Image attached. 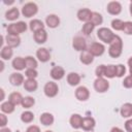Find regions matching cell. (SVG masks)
<instances>
[{"label": "cell", "instance_id": "obj_23", "mask_svg": "<svg viewBox=\"0 0 132 132\" xmlns=\"http://www.w3.org/2000/svg\"><path fill=\"white\" fill-rule=\"evenodd\" d=\"M39 121H40V123L43 126H51V125L54 124L55 119H54V116L52 113H50V112H43V113L40 114Z\"/></svg>", "mask_w": 132, "mask_h": 132}, {"label": "cell", "instance_id": "obj_17", "mask_svg": "<svg viewBox=\"0 0 132 132\" xmlns=\"http://www.w3.org/2000/svg\"><path fill=\"white\" fill-rule=\"evenodd\" d=\"M29 28H30V30H31L33 33H35V32H37V31L43 30V29H44V24H43L42 21H40V20H38V19H33V20H31L30 23H29Z\"/></svg>", "mask_w": 132, "mask_h": 132}, {"label": "cell", "instance_id": "obj_11", "mask_svg": "<svg viewBox=\"0 0 132 132\" xmlns=\"http://www.w3.org/2000/svg\"><path fill=\"white\" fill-rule=\"evenodd\" d=\"M92 14H93V11H91L89 8H80L76 13L77 19L81 22H85V23L91 21Z\"/></svg>", "mask_w": 132, "mask_h": 132}, {"label": "cell", "instance_id": "obj_36", "mask_svg": "<svg viewBox=\"0 0 132 132\" xmlns=\"http://www.w3.org/2000/svg\"><path fill=\"white\" fill-rule=\"evenodd\" d=\"M91 22L94 24V26H99L103 23V16L101 13L99 12H93L92 14V18H91Z\"/></svg>", "mask_w": 132, "mask_h": 132}, {"label": "cell", "instance_id": "obj_13", "mask_svg": "<svg viewBox=\"0 0 132 132\" xmlns=\"http://www.w3.org/2000/svg\"><path fill=\"white\" fill-rule=\"evenodd\" d=\"M50 74H51V76H52L53 79L60 80V79H62L65 76V70L61 66H55V67H53L51 69Z\"/></svg>", "mask_w": 132, "mask_h": 132}, {"label": "cell", "instance_id": "obj_38", "mask_svg": "<svg viewBox=\"0 0 132 132\" xmlns=\"http://www.w3.org/2000/svg\"><path fill=\"white\" fill-rule=\"evenodd\" d=\"M126 73V67L123 64H118L116 65V76L117 77H122Z\"/></svg>", "mask_w": 132, "mask_h": 132}, {"label": "cell", "instance_id": "obj_21", "mask_svg": "<svg viewBox=\"0 0 132 132\" xmlns=\"http://www.w3.org/2000/svg\"><path fill=\"white\" fill-rule=\"evenodd\" d=\"M69 123L71 125L72 128L74 129H79L81 128V123H82V117L78 113H73L70 119H69Z\"/></svg>", "mask_w": 132, "mask_h": 132}, {"label": "cell", "instance_id": "obj_3", "mask_svg": "<svg viewBox=\"0 0 132 132\" xmlns=\"http://www.w3.org/2000/svg\"><path fill=\"white\" fill-rule=\"evenodd\" d=\"M27 30V24L23 21L12 23L8 25L7 27V34H12V35H20L21 33H24Z\"/></svg>", "mask_w": 132, "mask_h": 132}, {"label": "cell", "instance_id": "obj_41", "mask_svg": "<svg viewBox=\"0 0 132 132\" xmlns=\"http://www.w3.org/2000/svg\"><path fill=\"white\" fill-rule=\"evenodd\" d=\"M104 71H105V65L101 64L97 66V68L95 69V74L97 77H104Z\"/></svg>", "mask_w": 132, "mask_h": 132}, {"label": "cell", "instance_id": "obj_42", "mask_svg": "<svg viewBox=\"0 0 132 132\" xmlns=\"http://www.w3.org/2000/svg\"><path fill=\"white\" fill-rule=\"evenodd\" d=\"M123 86L126 88V89H131L132 88V75L129 74L127 75L124 80H123Z\"/></svg>", "mask_w": 132, "mask_h": 132}, {"label": "cell", "instance_id": "obj_20", "mask_svg": "<svg viewBox=\"0 0 132 132\" xmlns=\"http://www.w3.org/2000/svg\"><path fill=\"white\" fill-rule=\"evenodd\" d=\"M11 66H12V68L15 69V70H19V71L24 70L25 68H27V67H26L25 58H22V57H15V58L12 60V62H11Z\"/></svg>", "mask_w": 132, "mask_h": 132}, {"label": "cell", "instance_id": "obj_8", "mask_svg": "<svg viewBox=\"0 0 132 132\" xmlns=\"http://www.w3.org/2000/svg\"><path fill=\"white\" fill-rule=\"evenodd\" d=\"M72 46L77 52H84L87 50V41L82 36H75L72 40Z\"/></svg>", "mask_w": 132, "mask_h": 132}, {"label": "cell", "instance_id": "obj_34", "mask_svg": "<svg viewBox=\"0 0 132 132\" xmlns=\"http://www.w3.org/2000/svg\"><path fill=\"white\" fill-rule=\"evenodd\" d=\"M25 62H26V67L27 68H32V69H36L38 66L37 60L35 58H33L32 56H27L25 58Z\"/></svg>", "mask_w": 132, "mask_h": 132}, {"label": "cell", "instance_id": "obj_43", "mask_svg": "<svg viewBox=\"0 0 132 132\" xmlns=\"http://www.w3.org/2000/svg\"><path fill=\"white\" fill-rule=\"evenodd\" d=\"M7 124V118L4 113H1L0 114V127L1 128H4Z\"/></svg>", "mask_w": 132, "mask_h": 132}, {"label": "cell", "instance_id": "obj_14", "mask_svg": "<svg viewBox=\"0 0 132 132\" xmlns=\"http://www.w3.org/2000/svg\"><path fill=\"white\" fill-rule=\"evenodd\" d=\"M24 75L20 72H13L9 75V82L12 85V86H15V87H19L21 85H24Z\"/></svg>", "mask_w": 132, "mask_h": 132}, {"label": "cell", "instance_id": "obj_22", "mask_svg": "<svg viewBox=\"0 0 132 132\" xmlns=\"http://www.w3.org/2000/svg\"><path fill=\"white\" fill-rule=\"evenodd\" d=\"M79 60H80V62H81L82 64H85V65H90V64L93 63V61H94V56H93L88 50H86V51H84V52L80 53V55H79Z\"/></svg>", "mask_w": 132, "mask_h": 132}, {"label": "cell", "instance_id": "obj_32", "mask_svg": "<svg viewBox=\"0 0 132 132\" xmlns=\"http://www.w3.org/2000/svg\"><path fill=\"white\" fill-rule=\"evenodd\" d=\"M34 120V113L30 110H26L24 112H22L21 114V121L23 123H26V124H29L31 123L32 121Z\"/></svg>", "mask_w": 132, "mask_h": 132}, {"label": "cell", "instance_id": "obj_26", "mask_svg": "<svg viewBox=\"0 0 132 132\" xmlns=\"http://www.w3.org/2000/svg\"><path fill=\"white\" fill-rule=\"evenodd\" d=\"M120 112H121V116L123 118H130L132 117V103H124L120 109Z\"/></svg>", "mask_w": 132, "mask_h": 132}, {"label": "cell", "instance_id": "obj_39", "mask_svg": "<svg viewBox=\"0 0 132 132\" xmlns=\"http://www.w3.org/2000/svg\"><path fill=\"white\" fill-rule=\"evenodd\" d=\"M25 75L27 78H30V79H35L38 75V72L36 69H32V68H27L26 71H25Z\"/></svg>", "mask_w": 132, "mask_h": 132}, {"label": "cell", "instance_id": "obj_37", "mask_svg": "<svg viewBox=\"0 0 132 132\" xmlns=\"http://www.w3.org/2000/svg\"><path fill=\"white\" fill-rule=\"evenodd\" d=\"M124 27V22L120 19H114L111 21V28L116 31H123Z\"/></svg>", "mask_w": 132, "mask_h": 132}, {"label": "cell", "instance_id": "obj_25", "mask_svg": "<svg viewBox=\"0 0 132 132\" xmlns=\"http://www.w3.org/2000/svg\"><path fill=\"white\" fill-rule=\"evenodd\" d=\"M38 88V84L36 81V79H30L27 78L24 81V89L28 92H35Z\"/></svg>", "mask_w": 132, "mask_h": 132}, {"label": "cell", "instance_id": "obj_35", "mask_svg": "<svg viewBox=\"0 0 132 132\" xmlns=\"http://www.w3.org/2000/svg\"><path fill=\"white\" fill-rule=\"evenodd\" d=\"M35 104V99L31 96H26L23 98V101H22V106L24 108H31L33 105Z\"/></svg>", "mask_w": 132, "mask_h": 132}, {"label": "cell", "instance_id": "obj_18", "mask_svg": "<svg viewBox=\"0 0 132 132\" xmlns=\"http://www.w3.org/2000/svg\"><path fill=\"white\" fill-rule=\"evenodd\" d=\"M33 38H34V41L36 43L42 44L47 40V32L44 29L40 30V31H37V32H35L33 34Z\"/></svg>", "mask_w": 132, "mask_h": 132}, {"label": "cell", "instance_id": "obj_10", "mask_svg": "<svg viewBox=\"0 0 132 132\" xmlns=\"http://www.w3.org/2000/svg\"><path fill=\"white\" fill-rule=\"evenodd\" d=\"M106 10L109 14L118 15L122 11V4L119 1H110L106 6Z\"/></svg>", "mask_w": 132, "mask_h": 132}, {"label": "cell", "instance_id": "obj_50", "mask_svg": "<svg viewBox=\"0 0 132 132\" xmlns=\"http://www.w3.org/2000/svg\"><path fill=\"white\" fill-rule=\"evenodd\" d=\"M129 9H130V13H131V15H132V1L130 2V5H129Z\"/></svg>", "mask_w": 132, "mask_h": 132}, {"label": "cell", "instance_id": "obj_29", "mask_svg": "<svg viewBox=\"0 0 132 132\" xmlns=\"http://www.w3.org/2000/svg\"><path fill=\"white\" fill-rule=\"evenodd\" d=\"M12 55H13V51L10 46H8V45L2 46L1 53H0V56H1L2 60H9L12 57Z\"/></svg>", "mask_w": 132, "mask_h": 132}, {"label": "cell", "instance_id": "obj_48", "mask_svg": "<svg viewBox=\"0 0 132 132\" xmlns=\"http://www.w3.org/2000/svg\"><path fill=\"white\" fill-rule=\"evenodd\" d=\"M0 132H11V130H10L9 128L4 127V128H1V129H0Z\"/></svg>", "mask_w": 132, "mask_h": 132}, {"label": "cell", "instance_id": "obj_49", "mask_svg": "<svg viewBox=\"0 0 132 132\" xmlns=\"http://www.w3.org/2000/svg\"><path fill=\"white\" fill-rule=\"evenodd\" d=\"M0 92H1V94H2V97H1V99H0V100H3V99H4V91H3V89H1V90H0Z\"/></svg>", "mask_w": 132, "mask_h": 132}, {"label": "cell", "instance_id": "obj_45", "mask_svg": "<svg viewBox=\"0 0 132 132\" xmlns=\"http://www.w3.org/2000/svg\"><path fill=\"white\" fill-rule=\"evenodd\" d=\"M26 132H40V129L36 125H31V126H29L27 128V131Z\"/></svg>", "mask_w": 132, "mask_h": 132}, {"label": "cell", "instance_id": "obj_47", "mask_svg": "<svg viewBox=\"0 0 132 132\" xmlns=\"http://www.w3.org/2000/svg\"><path fill=\"white\" fill-rule=\"evenodd\" d=\"M110 132H124V130H122L119 127H112L111 130H110Z\"/></svg>", "mask_w": 132, "mask_h": 132}, {"label": "cell", "instance_id": "obj_9", "mask_svg": "<svg viewBox=\"0 0 132 132\" xmlns=\"http://www.w3.org/2000/svg\"><path fill=\"white\" fill-rule=\"evenodd\" d=\"M75 97L79 101H87L90 97V91L85 86H79L75 90Z\"/></svg>", "mask_w": 132, "mask_h": 132}, {"label": "cell", "instance_id": "obj_44", "mask_svg": "<svg viewBox=\"0 0 132 132\" xmlns=\"http://www.w3.org/2000/svg\"><path fill=\"white\" fill-rule=\"evenodd\" d=\"M125 129L127 132H132V119H129L125 122Z\"/></svg>", "mask_w": 132, "mask_h": 132}, {"label": "cell", "instance_id": "obj_5", "mask_svg": "<svg viewBox=\"0 0 132 132\" xmlns=\"http://www.w3.org/2000/svg\"><path fill=\"white\" fill-rule=\"evenodd\" d=\"M43 92H44V95H45L46 97L53 98V97H55V96L58 95L59 87H58V85H57L55 81H47V82L44 85Z\"/></svg>", "mask_w": 132, "mask_h": 132}, {"label": "cell", "instance_id": "obj_7", "mask_svg": "<svg viewBox=\"0 0 132 132\" xmlns=\"http://www.w3.org/2000/svg\"><path fill=\"white\" fill-rule=\"evenodd\" d=\"M88 51L94 56V57H99L102 56L105 52V46L101 42H92L88 48Z\"/></svg>", "mask_w": 132, "mask_h": 132}, {"label": "cell", "instance_id": "obj_2", "mask_svg": "<svg viewBox=\"0 0 132 132\" xmlns=\"http://www.w3.org/2000/svg\"><path fill=\"white\" fill-rule=\"evenodd\" d=\"M97 36L101 41H103L104 43H108L109 44L113 40L116 34L110 29H108L106 27H101V28H99L97 30Z\"/></svg>", "mask_w": 132, "mask_h": 132}, {"label": "cell", "instance_id": "obj_30", "mask_svg": "<svg viewBox=\"0 0 132 132\" xmlns=\"http://www.w3.org/2000/svg\"><path fill=\"white\" fill-rule=\"evenodd\" d=\"M15 105H13L10 101H5L0 105V109L3 113H11L14 111Z\"/></svg>", "mask_w": 132, "mask_h": 132}, {"label": "cell", "instance_id": "obj_46", "mask_svg": "<svg viewBox=\"0 0 132 132\" xmlns=\"http://www.w3.org/2000/svg\"><path fill=\"white\" fill-rule=\"evenodd\" d=\"M128 65H129V72H130V74L132 75V57L129 58V60H128Z\"/></svg>", "mask_w": 132, "mask_h": 132}, {"label": "cell", "instance_id": "obj_33", "mask_svg": "<svg viewBox=\"0 0 132 132\" xmlns=\"http://www.w3.org/2000/svg\"><path fill=\"white\" fill-rule=\"evenodd\" d=\"M104 76L107 78H113L116 76V65H105Z\"/></svg>", "mask_w": 132, "mask_h": 132}, {"label": "cell", "instance_id": "obj_4", "mask_svg": "<svg viewBox=\"0 0 132 132\" xmlns=\"http://www.w3.org/2000/svg\"><path fill=\"white\" fill-rule=\"evenodd\" d=\"M38 11V6L34 2H28L22 7V14L25 18H32Z\"/></svg>", "mask_w": 132, "mask_h": 132}, {"label": "cell", "instance_id": "obj_51", "mask_svg": "<svg viewBox=\"0 0 132 132\" xmlns=\"http://www.w3.org/2000/svg\"><path fill=\"white\" fill-rule=\"evenodd\" d=\"M45 132H53V131H50V130H47V131H45Z\"/></svg>", "mask_w": 132, "mask_h": 132}, {"label": "cell", "instance_id": "obj_1", "mask_svg": "<svg viewBox=\"0 0 132 132\" xmlns=\"http://www.w3.org/2000/svg\"><path fill=\"white\" fill-rule=\"evenodd\" d=\"M123 52V40L122 38L116 34L113 40L109 43V47H108V55L111 58H119L122 55Z\"/></svg>", "mask_w": 132, "mask_h": 132}, {"label": "cell", "instance_id": "obj_15", "mask_svg": "<svg viewBox=\"0 0 132 132\" xmlns=\"http://www.w3.org/2000/svg\"><path fill=\"white\" fill-rule=\"evenodd\" d=\"M96 122L94 118L92 117H85L82 118V123H81V128L85 131H93L95 128Z\"/></svg>", "mask_w": 132, "mask_h": 132}, {"label": "cell", "instance_id": "obj_40", "mask_svg": "<svg viewBox=\"0 0 132 132\" xmlns=\"http://www.w3.org/2000/svg\"><path fill=\"white\" fill-rule=\"evenodd\" d=\"M123 31H124V33L127 34V35H132V22H130V21L124 22Z\"/></svg>", "mask_w": 132, "mask_h": 132}, {"label": "cell", "instance_id": "obj_31", "mask_svg": "<svg viewBox=\"0 0 132 132\" xmlns=\"http://www.w3.org/2000/svg\"><path fill=\"white\" fill-rule=\"evenodd\" d=\"M94 29H95V26H94V24L90 21V22H87V23H85V24L82 25L81 32H82L84 35L89 36V35L94 31Z\"/></svg>", "mask_w": 132, "mask_h": 132}, {"label": "cell", "instance_id": "obj_12", "mask_svg": "<svg viewBox=\"0 0 132 132\" xmlns=\"http://www.w3.org/2000/svg\"><path fill=\"white\" fill-rule=\"evenodd\" d=\"M36 57L41 63H45L51 59V53L45 47H40L36 51Z\"/></svg>", "mask_w": 132, "mask_h": 132}, {"label": "cell", "instance_id": "obj_24", "mask_svg": "<svg viewBox=\"0 0 132 132\" xmlns=\"http://www.w3.org/2000/svg\"><path fill=\"white\" fill-rule=\"evenodd\" d=\"M67 82L74 87V86H77L79 82H80V75L76 72H70L67 74Z\"/></svg>", "mask_w": 132, "mask_h": 132}, {"label": "cell", "instance_id": "obj_28", "mask_svg": "<svg viewBox=\"0 0 132 132\" xmlns=\"http://www.w3.org/2000/svg\"><path fill=\"white\" fill-rule=\"evenodd\" d=\"M20 16V11L16 7H12L5 12V19L8 21H15Z\"/></svg>", "mask_w": 132, "mask_h": 132}, {"label": "cell", "instance_id": "obj_19", "mask_svg": "<svg viewBox=\"0 0 132 132\" xmlns=\"http://www.w3.org/2000/svg\"><path fill=\"white\" fill-rule=\"evenodd\" d=\"M45 24L50 28H57L60 25V19L56 14H48L45 18Z\"/></svg>", "mask_w": 132, "mask_h": 132}, {"label": "cell", "instance_id": "obj_16", "mask_svg": "<svg viewBox=\"0 0 132 132\" xmlns=\"http://www.w3.org/2000/svg\"><path fill=\"white\" fill-rule=\"evenodd\" d=\"M5 41L7 43L8 46H10L11 48L13 47H18L21 43V38L19 35H12V34H7L5 36Z\"/></svg>", "mask_w": 132, "mask_h": 132}, {"label": "cell", "instance_id": "obj_27", "mask_svg": "<svg viewBox=\"0 0 132 132\" xmlns=\"http://www.w3.org/2000/svg\"><path fill=\"white\" fill-rule=\"evenodd\" d=\"M23 98L24 97L22 96L21 93H19V92H12L8 96V101H10L13 105H19V104H22Z\"/></svg>", "mask_w": 132, "mask_h": 132}, {"label": "cell", "instance_id": "obj_6", "mask_svg": "<svg viewBox=\"0 0 132 132\" xmlns=\"http://www.w3.org/2000/svg\"><path fill=\"white\" fill-rule=\"evenodd\" d=\"M94 89L98 93H104L109 89V82L104 77H97L94 80Z\"/></svg>", "mask_w": 132, "mask_h": 132}]
</instances>
